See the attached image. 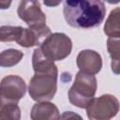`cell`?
<instances>
[{
	"mask_svg": "<svg viewBox=\"0 0 120 120\" xmlns=\"http://www.w3.org/2000/svg\"><path fill=\"white\" fill-rule=\"evenodd\" d=\"M32 66L35 71L31 78L28 92L36 101L51 100L57 90V67L53 61L47 58L39 48L33 52Z\"/></svg>",
	"mask_w": 120,
	"mask_h": 120,
	"instance_id": "6da1fadb",
	"label": "cell"
},
{
	"mask_svg": "<svg viewBox=\"0 0 120 120\" xmlns=\"http://www.w3.org/2000/svg\"><path fill=\"white\" fill-rule=\"evenodd\" d=\"M63 14L72 27L94 28L103 22L106 8L101 0H65Z\"/></svg>",
	"mask_w": 120,
	"mask_h": 120,
	"instance_id": "7a4b0ae2",
	"label": "cell"
},
{
	"mask_svg": "<svg viewBox=\"0 0 120 120\" xmlns=\"http://www.w3.org/2000/svg\"><path fill=\"white\" fill-rule=\"evenodd\" d=\"M26 92L25 82L17 75H8L0 82V120H19V100Z\"/></svg>",
	"mask_w": 120,
	"mask_h": 120,
	"instance_id": "3957f363",
	"label": "cell"
},
{
	"mask_svg": "<svg viewBox=\"0 0 120 120\" xmlns=\"http://www.w3.org/2000/svg\"><path fill=\"white\" fill-rule=\"evenodd\" d=\"M98 87L97 79L94 74L80 70L75 77V81L68 90V100L78 108L85 109L94 98Z\"/></svg>",
	"mask_w": 120,
	"mask_h": 120,
	"instance_id": "277c9868",
	"label": "cell"
},
{
	"mask_svg": "<svg viewBox=\"0 0 120 120\" xmlns=\"http://www.w3.org/2000/svg\"><path fill=\"white\" fill-rule=\"evenodd\" d=\"M42 53L52 61H60L67 58L72 50V41L64 33L50 34L39 47Z\"/></svg>",
	"mask_w": 120,
	"mask_h": 120,
	"instance_id": "5b68a950",
	"label": "cell"
},
{
	"mask_svg": "<svg viewBox=\"0 0 120 120\" xmlns=\"http://www.w3.org/2000/svg\"><path fill=\"white\" fill-rule=\"evenodd\" d=\"M85 109L89 119L108 120L117 114L119 111V101L114 96L105 94L97 98H93Z\"/></svg>",
	"mask_w": 120,
	"mask_h": 120,
	"instance_id": "8992f818",
	"label": "cell"
},
{
	"mask_svg": "<svg viewBox=\"0 0 120 120\" xmlns=\"http://www.w3.org/2000/svg\"><path fill=\"white\" fill-rule=\"evenodd\" d=\"M17 14L28 27H40L46 24V16L40 8L38 0H21Z\"/></svg>",
	"mask_w": 120,
	"mask_h": 120,
	"instance_id": "52a82bcc",
	"label": "cell"
},
{
	"mask_svg": "<svg viewBox=\"0 0 120 120\" xmlns=\"http://www.w3.org/2000/svg\"><path fill=\"white\" fill-rule=\"evenodd\" d=\"M76 64L80 70L95 75L102 68V59L98 52L93 50H83L77 55Z\"/></svg>",
	"mask_w": 120,
	"mask_h": 120,
	"instance_id": "ba28073f",
	"label": "cell"
},
{
	"mask_svg": "<svg viewBox=\"0 0 120 120\" xmlns=\"http://www.w3.org/2000/svg\"><path fill=\"white\" fill-rule=\"evenodd\" d=\"M31 119L33 120H52L59 119L60 114L57 107L49 101H38L31 109Z\"/></svg>",
	"mask_w": 120,
	"mask_h": 120,
	"instance_id": "9c48e42d",
	"label": "cell"
},
{
	"mask_svg": "<svg viewBox=\"0 0 120 120\" xmlns=\"http://www.w3.org/2000/svg\"><path fill=\"white\" fill-rule=\"evenodd\" d=\"M104 33L109 38L120 37V25H119V8H115L110 12L104 25Z\"/></svg>",
	"mask_w": 120,
	"mask_h": 120,
	"instance_id": "30bf717a",
	"label": "cell"
},
{
	"mask_svg": "<svg viewBox=\"0 0 120 120\" xmlns=\"http://www.w3.org/2000/svg\"><path fill=\"white\" fill-rule=\"evenodd\" d=\"M23 52L16 49H8L0 52V67L2 68H10L22 59Z\"/></svg>",
	"mask_w": 120,
	"mask_h": 120,
	"instance_id": "8fae6325",
	"label": "cell"
},
{
	"mask_svg": "<svg viewBox=\"0 0 120 120\" xmlns=\"http://www.w3.org/2000/svg\"><path fill=\"white\" fill-rule=\"evenodd\" d=\"M107 50L112 59V70L119 74V38H109L107 40Z\"/></svg>",
	"mask_w": 120,
	"mask_h": 120,
	"instance_id": "7c38bea8",
	"label": "cell"
},
{
	"mask_svg": "<svg viewBox=\"0 0 120 120\" xmlns=\"http://www.w3.org/2000/svg\"><path fill=\"white\" fill-rule=\"evenodd\" d=\"M22 26H11V25H3L0 27V41L1 42H9L17 41L20 38Z\"/></svg>",
	"mask_w": 120,
	"mask_h": 120,
	"instance_id": "4fadbf2b",
	"label": "cell"
},
{
	"mask_svg": "<svg viewBox=\"0 0 120 120\" xmlns=\"http://www.w3.org/2000/svg\"><path fill=\"white\" fill-rule=\"evenodd\" d=\"M42 1L44 5L47 7H56L62 2V0H42Z\"/></svg>",
	"mask_w": 120,
	"mask_h": 120,
	"instance_id": "5bb4252c",
	"label": "cell"
},
{
	"mask_svg": "<svg viewBox=\"0 0 120 120\" xmlns=\"http://www.w3.org/2000/svg\"><path fill=\"white\" fill-rule=\"evenodd\" d=\"M12 0H0V9H7L10 7Z\"/></svg>",
	"mask_w": 120,
	"mask_h": 120,
	"instance_id": "9a60e30c",
	"label": "cell"
},
{
	"mask_svg": "<svg viewBox=\"0 0 120 120\" xmlns=\"http://www.w3.org/2000/svg\"><path fill=\"white\" fill-rule=\"evenodd\" d=\"M105 1L110 3V4H117V3H119L120 0H105Z\"/></svg>",
	"mask_w": 120,
	"mask_h": 120,
	"instance_id": "2e32d148",
	"label": "cell"
}]
</instances>
